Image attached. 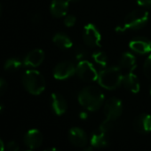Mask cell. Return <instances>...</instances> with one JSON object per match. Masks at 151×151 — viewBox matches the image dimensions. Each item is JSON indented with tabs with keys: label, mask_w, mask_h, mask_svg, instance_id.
I'll use <instances>...</instances> for the list:
<instances>
[{
	"label": "cell",
	"mask_w": 151,
	"mask_h": 151,
	"mask_svg": "<svg viewBox=\"0 0 151 151\" xmlns=\"http://www.w3.org/2000/svg\"><path fill=\"white\" fill-rule=\"evenodd\" d=\"M79 104L89 111H96L103 105L105 98L101 90L93 86L83 88L78 97Z\"/></svg>",
	"instance_id": "cell-1"
},
{
	"label": "cell",
	"mask_w": 151,
	"mask_h": 151,
	"mask_svg": "<svg viewBox=\"0 0 151 151\" xmlns=\"http://www.w3.org/2000/svg\"><path fill=\"white\" fill-rule=\"evenodd\" d=\"M22 84L28 93L32 95H39L45 89V79L37 70L29 69L22 76Z\"/></svg>",
	"instance_id": "cell-2"
},
{
	"label": "cell",
	"mask_w": 151,
	"mask_h": 151,
	"mask_svg": "<svg viewBox=\"0 0 151 151\" xmlns=\"http://www.w3.org/2000/svg\"><path fill=\"white\" fill-rule=\"evenodd\" d=\"M149 19V15L147 11L144 9H136L126 15L124 21V24L117 26L116 28V32L123 33L128 29L135 30V29H139L142 27H144Z\"/></svg>",
	"instance_id": "cell-3"
},
{
	"label": "cell",
	"mask_w": 151,
	"mask_h": 151,
	"mask_svg": "<svg viewBox=\"0 0 151 151\" xmlns=\"http://www.w3.org/2000/svg\"><path fill=\"white\" fill-rule=\"evenodd\" d=\"M123 76L119 67H109L99 73L97 81L101 87L107 90H115L122 84Z\"/></svg>",
	"instance_id": "cell-4"
},
{
	"label": "cell",
	"mask_w": 151,
	"mask_h": 151,
	"mask_svg": "<svg viewBox=\"0 0 151 151\" xmlns=\"http://www.w3.org/2000/svg\"><path fill=\"white\" fill-rule=\"evenodd\" d=\"M76 74L78 78L86 82H93L98 79L99 73L92 62L87 60H84L78 62L76 67Z\"/></svg>",
	"instance_id": "cell-5"
},
{
	"label": "cell",
	"mask_w": 151,
	"mask_h": 151,
	"mask_svg": "<svg viewBox=\"0 0 151 151\" xmlns=\"http://www.w3.org/2000/svg\"><path fill=\"white\" fill-rule=\"evenodd\" d=\"M104 115L107 119L116 121L123 113V103L120 99L116 97H111L104 103L103 108Z\"/></svg>",
	"instance_id": "cell-6"
},
{
	"label": "cell",
	"mask_w": 151,
	"mask_h": 151,
	"mask_svg": "<svg viewBox=\"0 0 151 151\" xmlns=\"http://www.w3.org/2000/svg\"><path fill=\"white\" fill-rule=\"evenodd\" d=\"M83 40L84 43L91 48L98 47L101 45V34L97 27L93 23H88L83 29Z\"/></svg>",
	"instance_id": "cell-7"
},
{
	"label": "cell",
	"mask_w": 151,
	"mask_h": 151,
	"mask_svg": "<svg viewBox=\"0 0 151 151\" xmlns=\"http://www.w3.org/2000/svg\"><path fill=\"white\" fill-rule=\"evenodd\" d=\"M53 77L57 80H65L76 74V66L70 61H61L53 68Z\"/></svg>",
	"instance_id": "cell-8"
},
{
	"label": "cell",
	"mask_w": 151,
	"mask_h": 151,
	"mask_svg": "<svg viewBox=\"0 0 151 151\" xmlns=\"http://www.w3.org/2000/svg\"><path fill=\"white\" fill-rule=\"evenodd\" d=\"M133 129L139 134H147L151 132V116L147 113L138 115L133 120Z\"/></svg>",
	"instance_id": "cell-9"
},
{
	"label": "cell",
	"mask_w": 151,
	"mask_h": 151,
	"mask_svg": "<svg viewBox=\"0 0 151 151\" xmlns=\"http://www.w3.org/2000/svg\"><path fill=\"white\" fill-rule=\"evenodd\" d=\"M132 51L139 54H146L151 52V41L143 37H138L132 39L129 43Z\"/></svg>",
	"instance_id": "cell-10"
},
{
	"label": "cell",
	"mask_w": 151,
	"mask_h": 151,
	"mask_svg": "<svg viewBox=\"0 0 151 151\" xmlns=\"http://www.w3.org/2000/svg\"><path fill=\"white\" fill-rule=\"evenodd\" d=\"M68 139L76 147H84L87 144V135L79 127H72L68 131Z\"/></svg>",
	"instance_id": "cell-11"
},
{
	"label": "cell",
	"mask_w": 151,
	"mask_h": 151,
	"mask_svg": "<svg viewBox=\"0 0 151 151\" xmlns=\"http://www.w3.org/2000/svg\"><path fill=\"white\" fill-rule=\"evenodd\" d=\"M109 132L104 130L101 126H99L92 134L91 137V145L93 147H105L109 145Z\"/></svg>",
	"instance_id": "cell-12"
},
{
	"label": "cell",
	"mask_w": 151,
	"mask_h": 151,
	"mask_svg": "<svg viewBox=\"0 0 151 151\" xmlns=\"http://www.w3.org/2000/svg\"><path fill=\"white\" fill-rule=\"evenodd\" d=\"M43 134L37 129H30L24 135V143L30 149L39 147L43 143Z\"/></svg>",
	"instance_id": "cell-13"
},
{
	"label": "cell",
	"mask_w": 151,
	"mask_h": 151,
	"mask_svg": "<svg viewBox=\"0 0 151 151\" xmlns=\"http://www.w3.org/2000/svg\"><path fill=\"white\" fill-rule=\"evenodd\" d=\"M45 60V52L42 49H34L30 51L23 60V65L31 68L40 66Z\"/></svg>",
	"instance_id": "cell-14"
},
{
	"label": "cell",
	"mask_w": 151,
	"mask_h": 151,
	"mask_svg": "<svg viewBox=\"0 0 151 151\" xmlns=\"http://www.w3.org/2000/svg\"><path fill=\"white\" fill-rule=\"evenodd\" d=\"M69 2L68 0H52L50 6V13L54 18H62L67 15Z\"/></svg>",
	"instance_id": "cell-15"
},
{
	"label": "cell",
	"mask_w": 151,
	"mask_h": 151,
	"mask_svg": "<svg viewBox=\"0 0 151 151\" xmlns=\"http://www.w3.org/2000/svg\"><path fill=\"white\" fill-rule=\"evenodd\" d=\"M51 107L55 115L61 116L67 111L68 104L65 98L61 94L53 93L51 95Z\"/></svg>",
	"instance_id": "cell-16"
},
{
	"label": "cell",
	"mask_w": 151,
	"mask_h": 151,
	"mask_svg": "<svg viewBox=\"0 0 151 151\" xmlns=\"http://www.w3.org/2000/svg\"><path fill=\"white\" fill-rule=\"evenodd\" d=\"M122 85L125 89L130 91L132 93H138L140 89V84L138 77L132 72L125 73L123 76Z\"/></svg>",
	"instance_id": "cell-17"
},
{
	"label": "cell",
	"mask_w": 151,
	"mask_h": 151,
	"mask_svg": "<svg viewBox=\"0 0 151 151\" xmlns=\"http://www.w3.org/2000/svg\"><path fill=\"white\" fill-rule=\"evenodd\" d=\"M118 65L121 71H124L126 73L132 72L137 66L136 58L132 53L129 52H125L121 55Z\"/></svg>",
	"instance_id": "cell-18"
},
{
	"label": "cell",
	"mask_w": 151,
	"mask_h": 151,
	"mask_svg": "<svg viewBox=\"0 0 151 151\" xmlns=\"http://www.w3.org/2000/svg\"><path fill=\"white\" fill-rule=\"evenodd\" d=\"M54 45L60 49H69L72 47V40L64 33H56L52 37Z\"/></svg>",
	"instance_id": "cell-19"
},
{
	"label": "cell",
	"mask_w": 151,
	"mask_h": 151,
	"mask_svg": "<svg viewBox=\"0 0 151 151\" xmlns=\"http://www.w3.org/2000/svg\"><path fill=\"white\" fill-rule=\"evenodd\" d=\"M22 65H23V61H22L21 60H19L17 58H10L5 62L4 68L6 71L14 72V71H16L17 69H19Z\"/></svg>",
	"instance_id": "cell-20"
},
{
	"label": "cell",
	"mask_w": 151,
	"mask_h": 151,
	"mask_svg": "<svg viewBox=\"0 0 151 151\" xmlns=\"http://www.w3.org/2000/svg\"><path fill=\"white\" fill-rule=\"evenodd\" d=\"M93 59L94 61L101 67H105L108 64V56L102 51H96L93 53Z\"/></svg>",
	"instance_id": "cell-21"
},
{
	"label": "cell",
	"mask_w": 151,
	"mask_h": 151,
	"mask_svg": "<svg viewBox=\"0 0 151 151\" xmlns=\"http://www.w3.org/2000/svg\"><path fill=\"white\" fill-rule=\"evenodd\" d=\"M74 55H75L76 60H78V61H81V60H84L87 58L88 51L83 46H78V47L76 48Z\"/></svg>",
	"instance_id": "cell-22"
},
{
	"label": "cell",
	"mask_w": 151,
	"mask_h": 151,
	"mask_svg": "<svg viewBox=\"0 0 151 151\" xmlns=\"http://www.w3.org/2000/svg\"><path fill=\"white\" fill-rule=\"evenodd\" d=\"M143 72L147 78L151 80V53L145 60L143 64Z\"/></svg>",
	"instance_id": "cell-23"
},
{
	"label": "cell",
	"mask_w": 151,
	"mask_h": 151,
	"mask_svg": "<svg viewBox=\"0 0 151 151\" xmlns=\"http://www.w3.org/2000/svg\"><path fill=\"white\" fill-rule=\"evenodd\" d=\"M76 22H77V18H76L74 15L69 14V15H66L64 18V25L67 27H73Z\"/></svg>",
	"instance_id": "cell-24"
},
{
	"label": "cell",
	"mask_w": 151,
	"mask_h": 151,
	"mask_svg": "<svg viewBox=\"0 0 151 151\" xmlns=\"http://www.w3.org/2000/svg\"><path fill=\"white\" fill-rule=\"evenodd\" d=\"M6 148H7V151H20V146L14 140L9 141L6 145Z\"/></svg>",
	"instance_id": "cell-25"
},
{
	"label": "cell",
	"mask_w": 151,
	"mask_h": 151,
	"mask_svg": "<svg viewBox=\"0 0 151 151\" xmlns=\"http://www.w3.org/2000/svg\"><path fill=\"white\" fill-rule=\"evenodd\" d=\"M7 86V82L4 78H0V95H3L6 92Z\"/></svg>",
	"instance_id": "cell-26"
},
{
	"label": "cell",
	"mask_w": 151,
	"mask_h": 151,
	"mask_svg": "<svg viewBox=\"0 0 151 151\" xmlns=\"http://www.w3.org/2000/svg\"><path fill=\"white\" fill-rule=\"evenodd\" d=\"M137 4L141 7L150 8L151 7V0H137Z\"/></svg>",
	"instance_id": "cell-27"
},
{
	"label": "cell",
	"mask_w": 151,
	"mask_h": 151,
	"mask_svg": "<svg viewBox=\"0 0 151 151\" xmlns=\"http://www.w3.org/2000/svg\"><path fill=\"white\" fill-rule=\"evenodd\" d=\"M40 21H41V16L39 14H35L32 18V22L34 23H38L40 22Z\"/></svg>",
	"instance_id": "cell-28"
},
{
	"label": "cell",
	"mask_w": 151,
	"mask_h": 151,
	"mask_svg": "<svg viewBox=\"0 0 151 151\" xmlns=\"http://www.w3.org/2000/svg\"><path fill=\"white\" fill-rule=\"evenodd\" d=\"M4 150H5V144L3 140L0 139V151H4Z\"/></svg>",
	"instance_id": "cell-29"
},
{
	"label": "cell",
	"mask_w": 151,
	"mask_h": 151,
	"mask_svg": "<svg viewBox=\"0 0 151 151\" xmlns=\"http://www.w3.org/2000/svg\"><path fill=\"white\" fill-rule=\"evenodd\" d=\"M83 151H93V146H90V147H86L84 148Z\"/></svg>",
	"instance_id": "cell-30"
},
{
	"label": "cell",
	"mask_w": 151,
	"mask_h": 151,
	"mask_svg": "<svg viewBox=\"0 0 151 151\" xmlns=\"http://www.w3.org/2000/svg\"><path fill=\"white\" fill-rule=\"evenodd\" d=\"M79 116H80V117L83 118V119H86V118L87 117V114H86V112H82Z\"/></svg>",
	"instance_id": "cell-31"
},
{
	"label": "cell",
	"mask_w": 151,
	"mask_h": 151,
	"mask_svg": "<svg viewBox=\"0 0 151 151\" xmlns=\"http://www.w3.org/2000/svg\"><path fill=\"white\" fill-rule=\"evenodd\" d=\"M45 151H60V150L57 149L56 147H49V148H46Z\"/></svg>",
	"instance_id": "cell-32"
},
{
	"label": "cell",
	"mask_w": 151,
	"mask_h": 151,
	"mask_svg": "<svg viewBox=\"0 0 151 151\" xmlns=\"http://www.w3.org/2000/svg\"><path fill=\"white\" fill-rule=\"evenodd\" d=\"M68 1L69 3H77V2L80 1V0H68Z\"/></svg>",
	"instance_id": "cell-33"
},
{
	"label": "cell",
	"mask_w": 151,
	"mask_h": 151,
	"mask_svg": "<svg viewBox=\"0 0 151 151\" xmlns=\"http://www.w3.org/2000/svg\"><path fill=\"white\" fill-rule=\"evenodd\" d=\"M3 109H4V106H3L2 103H0V113L3 111Z\"/></svg>",
	"instance_id": "cell-34"
},
{
	"label": "cell",
	"mask_w": 151,
	"mask_h": 151,
	"mask_svg": "<svg viewBox=\"0 0 151 151\" xmlns=\"http://www.w3.org/2000/svg\"><path fill=\"white\" fill-rule=\"evenodd\" d=\"M2 12H3V9H2V6H1V4H0V16H1V14H2Z\"/></svg>",
	"instance_id": "cell-35"
},
{
	"label": "cell",
	"mask_w": 151,
	"mask_h": 151,
	"mask_svg": "<svg viewBox=\"0 0 151 151\" xmlns=\"http://www.w3.org/2000/svg\"><path fill=\"white\" fill-rule=\"evenodd\" d=\"M150 95H151V89H150Z\"/></svg>",
	"instance_id": "cell-36"
},
{
	"label": "cell",
	"mask_w": 151,
	"mask_h": 151,
	"mask_svg": "<svg viewBox=\"0 0 151 151\" xmlns=\"http://www.w3.org/2000/svg\"><path fill=\"white\" fill-rule=\"evenodd\" d=\"M27 151H32V150H27Z\"/></svg>",
	"instance_id": "cell-37"
}]
</instances>
